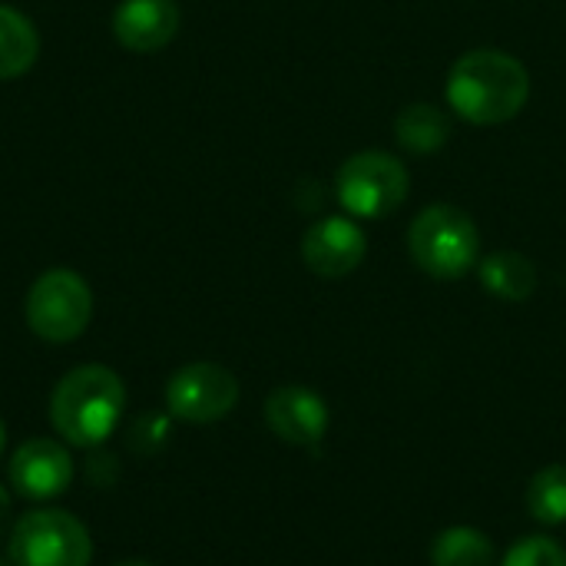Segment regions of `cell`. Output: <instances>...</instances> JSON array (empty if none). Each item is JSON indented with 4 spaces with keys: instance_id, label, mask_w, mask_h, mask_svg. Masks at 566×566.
Returning <instances> with one entry per match:
<instances>
[{
    "instance_id": "obj_1",
    "label": "cell",
    "mask_w": 566,
    "mask_h": 566,
    "mask_svg": "<svg viewBox=\"0 0 566 566\" xmlns=\"http://www.w3.org/2000/svg\"><path fill=\"white\" fill-rule=\"evenodd\" d=\"M531 99L527 66L494 46L468 50L448 73V103L474 126H501Z\"/></svg>"
},
{
    "instance_id": "obj_2",
    "label": "cell",
    "mask_w": 566,
    "mask_h": 566,
    "mask_svg": "<svg viewBox=\"0 0 566 566\" xmlns=\"http://www.w3.org/2000/svg\"><path fill=\"white\" fill-rule=\"evenodd\" d=\"M126 411V385L106 365H80L50 395L53 431L76 448H99Z\"/></svg>"
},
{
    "instance_id": "obj_3",
    "label": "cell",
    "mask_w": 566,
    "mask_h": 566,
    "mask_svg": "<svg viewBox=\"0 0 566 566\" xmlns=\"http://www.w3.org/2000/svg\"><path fill=\"white\" fill-rule=\"evenodd\" d=\"M408 252L431 279H461L481 262V232L474 219L448 202L428 206L408 229Z\"/></svg>"
},
{
    "instance_id": "obj_4",
    "label": "cell",
    "mask_w": 566,
    "mask_h": 566,
    "mask_svg": "<svg viewBox=\"0 0 566 566\" xmlns=\"http://www.w3.org/2000/svg\"><path fill=\"white\" fill-rule=\"evenodd\" d=\"M408 189H411L408 166L381 149H365L348 156L335 179L338 202L345 206V212L358 219H385L398 212L401 202L408 199Z\"/></svg>"
},
{
    "instance_id": "obj_5",
    "label": "cell",
    "mask_w": 566,
    "mask_h": 566,
    "mask_svg": "<svg viewBox=\"0 0 566 566\" xmlns=\"http://www.w3.org/2000/svg\"><path fill=\"white\" fill-rule=\"evenodd\" d=\"M23 315L36 338L66 345L86 332L93 318V292L73 269H50L30 285Z\"/></svg>"
},
{
    "instance_id": "obj_6",
    "label": "cell",
    "mask_w": 566,
    "mask_h": 566,
    "mask_svg": "<svg viewBox=\"0 0 566 566\" xmlns=\"http://www.w3.org/2000/svg\"><path fill=\"white\" fill-rule=\"evenodd\" d=\"M13 566H90V531L66 511H30L13 521L7 537Z\"/></svg>"
},
{
    "instance_id": "obj_7",
    "label": "cell",
    "mask_w": 566,
    "mask_h": 566,
    "mask_svg": "<svg viewBox=\"0 0 566 566\" xmlns=\"http://www.w3.org/2000/svg\"><path fill=\"white\" fill-rule=\"evenodd\" d=\"M239 381L216 361H192L172 371L166 385V408L172 418L189 424H212L235 411Z\"/></svg>"
},
{
    "instance_id": "obj_8",
    "label": "cell",
    "mask_w": 566,
    "mask_h": 566,
    "mask_svg": "<svg viewBox=\"0 0 566 566\" xmlns=\"http://www.w3.org/2000/svg\"><path fill=\"white\" fill-rule=\"evenodd\" d=\"M7 478L23 501H53L73 484V458L60 441L33 438L13 451Z\"/></svg>"
},
{
    "instance_id": "obj_9",
    "label": "cell",
    "mask_w": 566,
    "mask_h": 566,
    "mask_svg": "<svg viewBox=\"0 0 566 566\" xmlns=\"http://www.w3.org/2000/svg\"><path fill=\"white\" fill-rule=\"evenodd\" d=\"M365 252H368V239L361 226L345 216L318 219L302 239V259L322 279L352 275L365 262Z\"/></svg>"
},
{
    "instance_id": "obj_10",
    "label": "cell",
    "mask_w": 566,
    "mask_h": 566,
    "mask_svg": "<svg viewBox=\"0 0 566 566\" xmlns=\"http://www.w3.org/2000/svg\"><path fill=\"white\" fill-rule=\"evenodd\" d=\"M269 431L295 448H315L328 431V405L302 385H282L265 398Z\"/></svg>"
},
{
    "instance_id": "obj_11",
    "label": "cell",
    "mask_w": 566,
    "mask_h": 566,
    "mask_svg": "<svg viewBox=\"0 0 566 566\" xmlns=\"http://www.w3.org/2000/svg\"><path fill=\"white\" fill-rule=\"evenodd\" d=\"M182 13L176 0H123L113 13V33L129 53H156L179 33Z\"/></svg>"
},
{
    "instance_id": "obj_12",
    "label": "cell",
    "mask_w": 566,
    "mask_h": 566,
    "mask_svg": "<svg viewBox=\"0 0 566 566\" xmlns=\"http://www.w3.org/2000/svg\"><path fill=\"white\" fill-rule=\"evenodd\" d=\"M478 272H481V285L494 298H504V302H527L541 282L537 265L524 252H511V249H501L481 259Z\"/></svg>"
},
{
    "instance_id": "obj_13",
    "label": "cell",
    "mask_w": 566,
    "mask_h": 566,
    "mask_svg": "<svg viewBox=\"0 0 566 566\" xmlns=\"http://www.w3.org/2000/svg\"><path fill=\"white\" fill-rule=\"evenodd\" d=\"M395 139L415 156H431L451 139V119L434 103H411L395 119Z\"/></svg>"
},
{
    "instance_id": "obj_14",
    "label": "cell",
    "mask_w": 566,
    "mask_h": 566,
    "mask_svg": "<svg viewBox=\"0 0 566 566\" xmlns=\"http://www.w3.org/2000/svg\"><path fill=\"white\" fill-rule=\"evenodd\" d=\"M40 56V36L30 17L0 3V80L23 76Z\"/></svg>"
},
{
    "instance_id": "obj_15",
    "label": "cell",
    "mask_w": 566,
    "mask_h": 566,
    "mask_svg": "<svg viewBox=\"0 0 566 566\" xmlns=\"http://www.w3.org/2000/svg\"><path fill=\"white\" fill-rule=\"evenodd\" d=\"M434 566H494L491 541L474 527H451L431 547Z\"/></svg>"
},
{
    "instance_id": "obj_16",
    "label": "cell",
    "mask_w": 566,
    "mask_h": 566,
    "mask_svg": "<svg viewBox=\"0 0 566 566\" xmlns=\"http://www.w3.org/2000/svg\"><path fill=\"white\" fill-rule=\"evenodd\" d=\"M527 507L534 521L541 524H566V468L551 464L541 474H534L527 488Z\"/></svg>"
},
{
    "instance_id": "obj_17",
    "label": "cell",
    "mask_w": 566,
    "mask_h": 566,
    "mask_svg": "<svg viewBox=\"0 0 566 566\" xmlns=\"http://www.w3.org/2000/svg\"><path fill=\"white\" fill-rule=\"evenodd\" d=\"M504 566H566V551L551 537H524L507 551Z\"/></svg>"
},
{
    "instance_id": "obj_18",
    "label": "cell",
    "mask_w": 566,
    "mask_h": 566,
    "mask_svg": "<svg viewBox=\"0 0 566 566\" xmlns=\"http://www.w3.org/2000/svg\"><path fill=\"white\" fill-rule=\"evenodd\" d=\"M10 531H13V504H10V494L0 488V541L10 537Z\"/></svg>"
},
{
    "instance_id": "obj_19",
    "label": "cell",
    "mask_w": 566,
    "mask_h": 566,
    "mask_svg": "<svg viewBox=\"0 0 566 566\" xmlns=\"http://www.w3.org/2000/svg\"><path fill=\"white\" fill-rule=\"evenodd\" d=\"M113 566H153V564H146V560H123V564H113Z\"/></svg>"
},
{
    "instance_id": "obj_20",
    "label": "cell",
    "mask_w": 566,
    "mask_h": 566,
    "mask_svg": "<svg viewBox=\"0 0 566 566\" xmlns=\"http://www.w3.org/2000/svg\"><path fill=\"white\" fill-rule=\"evenodd\" d=\"M3 444H7V431H3V421H0V454H3Z\"/></svg>"
}]
</instances>
